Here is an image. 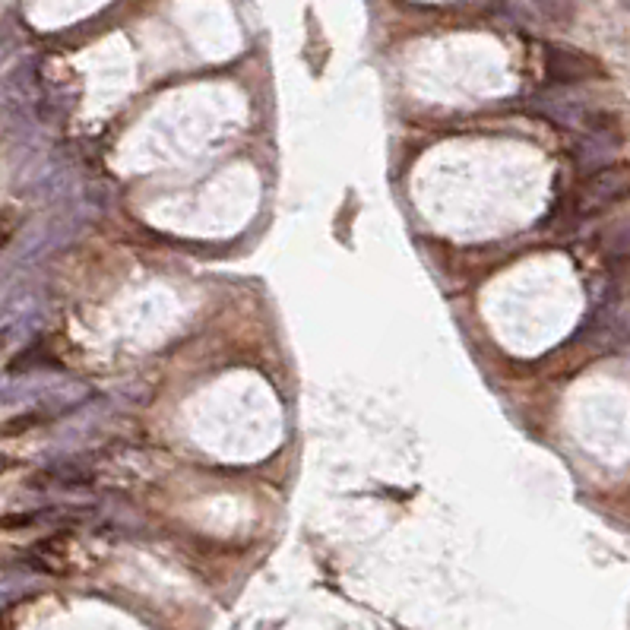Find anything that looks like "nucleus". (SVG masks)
<instances>
[{
    "mask_svg": "<svg viewBox=\"0 0 630 630\" xmlns=\"http://www.w3.org/2000/svg\"><path fill=\"white\" fill-rule=\"evenodd\" d=\"M630 197V165H606L596 175H589L577 190V212L580 216H596V212L615 207V203Z\"/></svg>",
    "mask_w": 630,
    "mask_h": 630,
    "instance_id": "1",
    "label": "nucleus"
},
{
    "mask_svg": "<svg viewBox=\"0 0 630 630\" xmlns=\"http://www.w3.org/2000/svg\"><path fill=\"white\" fill-rule=\"evenodd\" d=\"M0 630H4V625H0Z\"/></svg>",
    "mask_w": 630,
    "mask_h": 630,
    "instance_id": "4",
    "label": "nucleus"
},
{
    "mask_svg": "<svg viewBox=\"0 0 630 630\" xmlns=\"http://www.w3.org/2000/svg\"><path fill=\"white\" fill-rule=\"evenodd\" d=\"M536 6V13L545 19V23L555 25H567L577 13V0H529Z\"/></svg>",
    "mask_w": 630,
    "mask_h": 630,
    "instance_id": "3",
    "label": "nucleus"
},
{
    "mask_svg": "<svg viewBox=\"0 0 630 630\" xmlns=\"http://www.w3.org/2000/svg\"><path fill=\"white\" fill-rule=\"evenodd\" d=\"M545 73L551 82H586L606 76V70L596 57L583 54V51L567 48V44H548L545 48Z\"/></svg>",
    "mask_w": 630,
    "mask_h": 630,
    "instance_id": "2",
    "label": "nucleus"
}]
</instances>
